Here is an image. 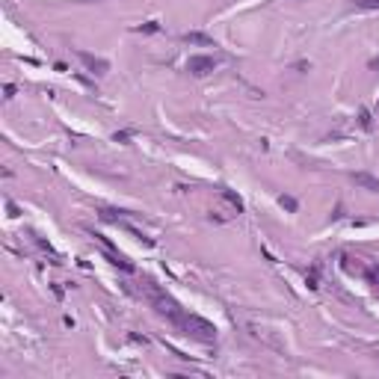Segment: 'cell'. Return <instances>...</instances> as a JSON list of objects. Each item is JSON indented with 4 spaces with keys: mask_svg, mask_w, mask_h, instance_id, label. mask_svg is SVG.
<instances>
[{
    "mask_svg": "<svg viewBox=\"0 0 379 379\" xmlns=\"http://www.w3.org/2000/svg\"><path fill=\"white\" fill-rule=\"evenodd\" d=\"M175 329H181L184 335H190L193 341H202V344H213V341H216V326L208 323V320L198 317V314H187V311H184V317L175 323Z\"/></svg>",
    "mask_w": 379,
    "mask_h": 379,
    "instance_id": "obj_1",
    "label": "cell"
},
{
    "mask_svg": "<svg viewBox=\"0 0 379 379\" xmlns=\"http://www.w3.org/2000/svg\"><path fill=\"white\" fill-rule=\"evenodd\" d=\"M151 302H154V308H157V314H163L169 323L175 326L178 320L184 317V308L172 299V296H166V294H160V291H154V296H151Z\"/></svg>",
    "mask_w": 379,
    "mask_h": 379,
    "instance_id": "obj_2",
    "label": "cell"
},
{
    "mask_svg": "<svg viewBox=\"0 0 379 379\" xmlns=\"http://www.w3.org/2000/svg\"><path fill=\"white\" fill-rule=\"evenodd\" d=\"M92 240H98V243H101V249H104V255L110 258V264H116V267H119V270H125V273H133V264H130V261H127L125 255L119 252V249L113 246L110 240L104 237V234H98V231H92Z\"/></svg>",
    "mask_w": 379,
    "mask_h": 379,
    "instance_id": "obj_3",
    "label": "cell"
},
{
    "mask_svg": "<svg viewBox=\"0 0 379 379\" xmlns=\"http://www.w3.org/2000/svg\"><path fill=\"white\" fill-rule=\"evenodd\" d=\"M213 69H216V59H213V56H190V59H187V71L196 74V77H205V74H211Z\"/></svg>",
    "mask_w": 379,
    "mask_h": 379,
    "instance_id": "obj_4",
    "label": "cell"
},
{
    "mask_svg": "<svg viewBox=\"0 0 379 379\" xmlns=\"http://www.w3.org/2000/svg\"><path fill=\"white\" fill-rule=\"evenodd\" d=\"M77 56H80V62H83L86 69L92 71V74H107L110 71V62L107 59H101V56H95V54H86V51H77Z\"/></svg>",
    "mask_w": 379,
    "mask_h": 379,
    "instance_id": "obj_5",
    "label": "cell"
},
{
    "mask_svg": "<svg viewBox=\"0 0 379 379\" xmlns=\"http://www.w3.org/2000/svg\"><path fill=\"white\" fill-rule=\"evenodd\" d=\"M352 184L362 187V190H367V193H379V178H373L370 172H355V175H352Z\"/></svg>",
    "mask_w": 379,
    "mask_h": 379,
    "instance_id": "obj_6",
    "label": "cell"
},
{
    "mask_svg": "<svg viewBox=\"0 0 379 379\" xmlns=\"http://www.w3.org/2000/svg\"><path fill=\"white\" fill-rule=\"evenodd\" d=\"M184 42L187 44H202V48H216V42H213L211 36H205V33H187Z\"/></svg>",
    "mask_w": 379,
    "mask_h": 379,
    "instance_id": "obj_7",
    "label": "cell"
},
{
    "mask_svg": "<svg viewBox=\"0 0 379 379\" xmlns=\"http://www.w3.org/2000/svg\"><path fill=\"white\" fill-rule=\"evenodd\" d=\"M222 198H225V202H231V205H234L237 211H243V202H240V196H234L231 190H222Z\"/></svg>",
    "mask_w": 379,
    "mask_h": 379,
    "instance_id": "obj_8",
    "label": "cell"
},
{
    "mask_svg": "<svg viewBox=\"0 0 379 379\" xmlns=\"http://www.w3.org/2000/svg\"><path fill=\"white\" fill-rule=\"evenodd\" d=\"M279 205L284 208V211H296V198H294V196H281Z\"/></svg>",
    "mask_w": 379,
    "mask_h": 379,
    "instance_id": "obj_9",
    "label": "cell"
},
{
    "mask_svg": "<svg viewBox=\"0 0 379 379\" xmlns=\"http://www.w3.org/2000/svg\"><path fill=\"white\" fill-rule=\"evenodd\" d=\"M355 6H362V9H379V0H355Z\"/></svg>",
    "mask_w": 379,
    "mask_h": 379,
    "instance_id": "obj_10",
    "label": "cell"
},
{
    "mask_svg": "<svg viewBox=\"0 0 379 379\" xmlns=\"http://www.w3.org/2000/svg\"><path fill=\"white\" fill-rule=\"evenodd\" d=\"M367 279L373 281V284H379V264H376V267H370V270H367Z\"/></svg>",
    "mask_w": 379,
    "mask_h": 379,
    "instance_id": "obj_11",
    "label": "cell"
},
{
    "mask_svg": "<svg viewBox=\"0 0 379 379\" xmlns=\"http://www.w3.org/2000/svg\"><path fill=\"white\" fill-rule=\"evenodd\" d=\"M142 30H145V33H157V30H160V27H157L154 21H151V24H145V27H142Z\"/></svg>",
    "mask_w": 379,
    "mask_h": 379,
    "instance_id": "obj_12",
    "label": "cell"
},
{
    "mask_svg": "<svg viewBox=\"0 0 379 379\" xmlns=\"http://www.w3.org/2000/svg\"><path fill=\"white\" fill-rule=\"evenodd\" d=\"M370 69H373V71H379V56H376V59H370Z\"/></svg>",
    "mask_w": 379,
    "mask_h": 379,
    "instance_id": "obj_13",
    "label": "cell"
},
{
    "mask_svg": "<svg viewBox=\"0 0 379 379\" xmlns=\"http://www.w3.org/2000/svg\"><path fill=\"white\" fill-rule=\"evenodd\" d=\"M376 113H379V104H376Z\"/></svg>",
    "mask_w": 379,
    "mask_h": 379,
    "instance_id": "obj_14",
    "label": "cell"
}]
</instances>
